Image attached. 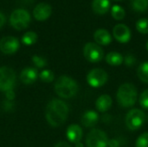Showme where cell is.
<instances>
[{"label": "cell", "instance_id": "cell-1", "mask_svg": "<svg viewBox=\"0 0 148 147\" xmlns=\"http://www.w3.org/2000/svg\"><path fill=\"white\" fill-rule=\"evenodd\" d=\"M69 115V107L62 100H51L46 107L45 117L48 123L53 127H58L65 123Z\"/></svg>", "mask_w": 148, "mask_h": 147}, {"label": "cell", "instance_id": "cell-2", "mask_svg": "<svg viewBox=\"0 0 148 147\" xmlns=\"http://www.w3.org/2000/svg\"><path fill=\"white\" fill-rule=\"evenodd\" d=\"M116 99L121 107L124 108L133 107L138 99V91L136 87L129 82L121 84L117 90Z\"/></svg>", "mask_w": 148, "mask_h": 147}, {"label": "cell", "instance_id": "cell-3", "mask_svg": "<svg viewBox=\"0 0 148 147\" xmlns=\"http://www.w3.org/2000/svg\"><path fill=\"white\" fill-rule=\"evenodd\" d=\"M78 89L77 82L68 75L60 76L55 83V91L56 94L63 99H71L75 97Z\"/></svg>", "mask_w": 148, "mask_h": 147}, {"label": "cell", "instance_id": "cell-4", "mask_svg": "<svg viewBox=\"0 0 148 147\" xmlns=\"http://www.w3.org/2000/svg\"><path fill=\"white\" fill-rule=\"evenodd\" d=\"M30 23V15L29 13L23 9H16L10 14V25L17 29L22 30L26 29Z\"/></svg>", "mask_w": 148, "mask_h": 147}, {"label": "cell", "instance_id": "cell-5", "mask_svg": "<svg viewBox=\"0 0 148 147\" xmlns=\"http://www.w3.org/2000/svg\"><path fill=\"white\" fill-rule=\"evenodd\" d=\"M146 121L145 113L139 108L131 109L126 116V126L130 131H137Z\"/></svg>", "mask_w": 148, "mask_h": 147}, {"label": "cell", "instance_id": "cell-6", "mask_svg": "<svg viewBox=\"0 0 148 147\" xmlns=\"http://www.w3.org/2000/svg\"><path fill=\"white\" fill-rule=\"evenodd\" d=\"M108 137L106 133L101 129H92L86 137L87 147H108Z\"/></svg>", "mask_w": 148, "mask_h": 147}, {"label": "cell", "instance_id": "cell-7", "mask_svg": "<svg viewBox=\"0 0 148 147\" xmlns=\"http://www.w3.org/2000/svg\"><path fill=\"white\" fill-rule=\"evenodd\" d=\"M83 55L91 63H98L104 57L103 49L97 43L88 42L83 48Z\"/></svg>", "mask_w": 148, "mask_h": 147}, {"label": "cell", "instance_id": "cell-8", "mask_svg": "<svg viewBox=\"0 0 148 147\" xmlns=\"http://www.w3.org/2000/svg\"><path fill=\"white\" fill-rule=\"evenodd\" d=\"M16 73L9 67L0 68V90L7 92L9 90H13L16 84Z\"/></svg>", "mask_w": 148, "mask_h": 147}, {"label": "cell", "instance_id": "cell-9", "mask_svg": "<svg viewBox=\"0 0 148 147\" xmlns=\"http://www.w3.org/2000/svg\"><path fill=\"white\" fill-rule=\"evenodd\" d=\"M108 80V75L102 68L91 69L87 75L88 84L95 88L104 86L107 83Z\"/></svg>", "mask_w": 148, "mask_h": 147}, {"label": "cell", "instance_id": "cell-10", "mask_svg": "<svg viewBox=\"0 0 148 147\" xmlns=\"http://www.w3.org/2000/svg\"><path fill=\"white\" fill-rule=\"evenodd\" d=\"M20 43L14 36H4L0 40V50L5 55H12L19 49Z\"/></svg>", "mask_w": 148, "mask_h": 147}, {"label": "cell", "instance_id": "cell-11", "mask_svg": "<svg viewBox=\"0 0 148 147\" xmlns=\"http://www.w3.org/2000/svg\"><path fill=\"white\" fill-rule=\"evenodd\" d=\"M113 35L115 40L121 43H127L131 39L130 29L123 23H118L114 27Z\"/></svg>", "mask_w": 148, "mask_h": 147}, {"label": "cell", "instance_id": "cell-12", "mask_svg": "<svg viewBox=\"0 0 148 147\" xmlns=\"http://www.w3.org/2000/svg\"><path fill=\"white\" fill-rule=\"evenodd\" d=\"M51 13H52V8L47 3H38L33 10V16L37 21L47 20L50 16Z\"/></svg>", "mask_w": 148, "mask_h": 147}, {"label": "cell", "instance_id": "cell-13", "mask_svg": "<svg viewBox=\"0 0 148 147\" xmlns=\"http://www.w3.org/2000/svg\"><path fill=\"white\" fill-rule=\"evenodd\" d=\"M83 136V132L82 127L77 124H72L67 128L66 137L69 142L76 144L81 141Z\"/></svg>", "mask_w": 148, "mask_h": 147}, {"label": "cell", "instance_id": "cell-14", "mask_svg": "<svg viewBox=\"0 0 148 147\" xmlns=\"http://www.w3.org/2000/svg\"><path fill=\"white\" fill-rule=\"evenodd\" d=\"M38 77V73L34 68H25L20 74V80L25 85L33 84Z\"/></svg>", "mask_w": 148, "mask_h": 147}, {"label": "cell", "instance_id": "cell-15", "mask_svg": "<svg viewBox=\"0 0 148 147\" xmlns=\"http://www.w3.org/2000/svg\"><path fill=\"white\" fill-rule=\"evenodd\" d=\"M99 121V114L94 110L86 111L82 117V124L87 128H92Z\"/></svg>", "mask_w": 148, "mask_h": 147}, {"label": "cell", "instance_id": "cell-16", "mask_svg": "<svg viewBox=\"0 0 148 147\" xmlns=\"http://www.w3.org/2000/svg\"><path fill=\"white\" fill-rule=\"evenodd\" d=\"M113 104L112 97L108 94H101L98 97L95 102V107L98 112L100 113H105L108 111Z\"/></svg>", "mask_w": 148, "mask_h": 147}, {"label": "cell", "instance_id": "cell-17", "mask_svg": "<svg viewBox=\"0 0 148 147\" xmlns=\"http://www.w3.org/2000/svg\"><path fill=\"white\" fill-rule=\"evenodd\" d=\"M94 39L99 45L107 46L112 42V36L105 29H99L94 34Z\"/></svg>", "mask_w": 148, "mask_h": 147}, {"label": "cell", "instance_id": "cell-18", "mask_svg": "<svg viewBox=\"0 0 148 147\" xmlns=\"http://www.w3.org/2000/svg\"><path fill=\"white\" fill-rule=\"evenodd\" d=\"M110 7L109 0H93L92 9L93 10L100 15L106 14Z\"/></svg>", "mask_w": 148, "mask_h": 147}, {"label": "cell", "instance_id": "cell-19", "mask_svg": "<svg viewBox=\"0 0 148 147\" xmlns=\"http://www.w3.org/2000/svg\"><path fill=\"white\" fill-rule=\"evenodd\" d=\"M106 62L110 65V66H120L124 62V57L121 54L113 51V52H109L107 55H106Z\"/></svg>", "mask_w": 148, "mask_h": 147}, {"label": "cell", "instance_id": "cell-20", "mask_svg": "<svg viewBox=\"0 0 148 147\" xmlns=\"http://www.w3.org/2000/svg\"><path fill=\"white\" fill-rule=\"evenodd\" d=\"M137 75L142 82L148 84V61L142 62L139 66L137 69Z\"/></svg>", "mask_w": 148, "mask_h": 147}, {"label": "cell", "instance_id": "cell-21", "mask_svg": "<svg viewBox=\"0 0 148 147\" xmlns=\"http://www.w3.org/2000/svg\"><path fill=\"white\" fill-rule=\"evenodd\" d=\"M36 41H37V35L36 32H33V31L26 32L22 37V42L27 46H30L36 43Z\"/></svg>", "mask_w": 148, "mask_h": 147}, {"label": "cell", "instance_id": "cell-22", "mask_svg": "<svg viewBox=\"0 0 148 147\" xmlns=\"http://www.w3.org/2000/svg\"><path fill=\"white\" fill-rule=\"evenodd\" d=\"M111 14L115 20H122L126 16L125 10L120 5H114L111 8Z\"/></svg>", "mask_w": 148, "mask_h": 147}, {"label": "cell", "instance_id": "cell-23", "mask_svg": "<svg viewBox=\"0 0 148 147\" xmlns=\"http://www.w3.org/2000/svg\"><path fill=\"white\" fill-rule=\"evenodd\" d=\"M39 77H40L41 81L42 82H45V83H50L55 79L54 73L51 70H49V69H44V70H42L40 73Z\"/></svg>", "mask_w": 148, "mask_h": 147}, {"label": "cell", "instance_id": "cell-24", "mask_svg": "<svg viewBox=\"0 0 148 147\" xmlns=\"http://www.w3.org/2000/svg\"><path fill=\"white\" fill-rule=\"evenodd\" d=\"M133 8L140 12H144L148 9V0H133Z\"/></svg>", "mask_w": 148, "mask_h": 147}, {"label": "cell", "instance_id": "cell-25", "mask_svg": "<svg viewBox=\"0 0 148 147\" xmlns=\"http://www.w3.org/2000/svg\"><path fill=\"white\" fill-rule=\"evenodd\" d=\"M136 29L141 34H148V18H141L136 23Z\"/></svg>", "mask_w": 148, "mask_h": 147}, {"label": "cell", "instance_id": "cell-26", "mask_svg": "<svg viewBox=\"0 0 148 147\" xmlns=\"http://www.w3.org/2000/svg\"><path fill=\"white\" fill-rule=\"evenodd\" d=\"M135 147H148V132L138 137L135 141Z\"/></svg>", "mask_w": 148, "mask_h": 147}, {"label": "cell", "instance_id": "cell-27", "mask_svg": "<svg viewBox=\"0 0 148 147\" xmlns=\"http://www.w3.org/2000/svg\"><path fill=\"white\" fill-rule=\"evenodd\" d=\"M32 60V62L34 63V65L39 68H44L46 65H47V61L45 58H43L42 56H40V55H35L32 56L31 58Z\"/></svg>", "mask_w": 148, "mask_h": 147}, {"label": "cell", "instance_id": "cell-28", "mask_svg": "<svg viewBox=\"0 0 148 147\" xmlns=\"http://www.w3.org/2000/svg\"><path fill=\"white\" fill-rule=\"evenodd\" d=\"M139 103L142 108L148 109V89L144 90L140 94V95L139 97Z\"/></svg>", "mask_w": 148, "mask_h": 147}, {"label": "cell", "instance_id": "cell-29", "mask_svg": "<svg viewBox=\"0 0 148 147\" xmlns=\"http://www.w3.org/2000/svg\"><path fill=\"white\" fill-rule=\"evenodd\" d=\"M123 62L125 63L126 66H127V67H132V66H134V65L135 64V62H136V58L134 57V55H132V54H127V55L124 57V62Z\"/></svg>", "mask_w": 148, "mask_h": 147}, {"label": "cell", "instance_id": "cell-30", "mask_svg": "<svg viewBox=\"0 0 148 147\" xmlns=\"http://www.w3.org/2000/svg\"><path fill=\"white\" fill-rule=\"evenodd\" d=\"M14 107V104L12 103V101H6L3 102V109L5 111H11Z\"/></svg>", "mask_w": 148, "mask_h": 147}, {"label": "cell", "instance_id": "cell-31", "mask_svg": "<svg viewBox=\"0 0 148 147\" xmlns=\"http://www.w3.org/2000/svg\"><path fill=\"white\" fill-rule=\"evenodd\" d=\"M5 93V97H6V99H7V101H12L14 99H15V93H14V91L13 90H9V91H7V92H4Z\"/></svg>", "mask_w": 148, "mask_h": 147}, {"label": "cell", "instance_id": "cell-32", "mask_svg": "<svg viewBox=\"0 0 148 147\" xmlns=\"http://www.w3.org/2000/svg\"><path fill=\"white\" fill-rule=\"evenodd\" d=\"M108 147H120V141L116 139H109Z\"/></svg>", "mask_w": 148, "mask_h": 147}, {"label": "cell", "instance_id": "cell-33", "mask_svg": "<svg viewBox=\"0 0 148 147\" xmlns=\"http://www.w3.org/2000/svg\"><path fill=\"white\" fill-rule=\"evenodd\" d=\"M55 147H72L69 143L65 142V141H60L58 143L56 144Z\"/></svg>", "mask_w": 148, "mask_h": 147}, {"label": "cell", "instance_id": "cell-34", "mask_svg": "<svg viewBox=\"0 0 148 147\" xmlns=\"http://www.w3.org/2000/svg\"><path fill=\"white\" fill-rule=\"evenodd\" d=\"M4 23H5V16L0 11V29L3 26Z\"/></svg>", "mask_w": 148, "mask_h": 147}, {"label": "cell", "instance_id": "cell-35", "mask_svg": "<svg viewBox=\"0 0 148 147\" xmlns=\"http://www.w3.org/2000/svg\"><path fill=\"white\" fill-rule=\"evenodd\" d=\"M75 147H84V146H83V144L80 141V142H78V143H76V144H75Z\"/></svg>", "mask_w": 148, "mask_h": 147}, {"label": "cell", "instance_id": "cell-36", "mask_svg": "<svg viewBox=\"0 0 148 147\" xmlns=\"http://www.w3.org/2000/svg\"><path fill=\"white\" fill-rule=\"evenodd\" d=\"M147 49L148 50V41H147Z\"/></svg>", "mask_w": 148, "mask_h": 147}, {"label": "cell", "instance_id": "cell-37", "mask_svg": "<svg viewBox=\"0 0 148 147\" xmlns=\"http://www.w3.org/2000/svg\"><path fill=\"white\" fill-rule=\"evenodd\" d=\"M115 1H120V0H115Z\"/></svg>", "mask_w": 148, "mask_h": 147}]
</instances>
